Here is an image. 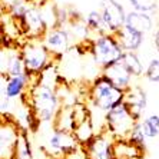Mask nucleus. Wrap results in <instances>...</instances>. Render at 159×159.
I'll return each mask as SVG.
<instances>
[{
	"instance_id": "13",
	"label": "nucleus",
	"mask_w": 159,
	"mask_h": 159,
	"mask_svg": "<svg viewBox=\"0 0 159 159\" xmlns=\"http://www.w3.org/2000/svg\"><path fill=\"white\" fill-rule=\"evenodd\" d=\"M115 34L125 52H138V49L141 48L142 43H143V33L132 29L128 25H125Z\"/></svg>"
},
{
	"instance_id": "22",
	"label": "nucleus",
	"mask_w": 159,
	"mask_h": 159,
	"mask_svg": "<svg viewBox=\"0 0 159 159\" xmlns=\"http://www.w3.org/2000/svg\"><path fill=\"white\" fill-rule=\"evenodd\" d=\"M129 3L135 10L145 13H149L156 9V0H129Z\"/></svg>"
},
{
	"instance_id": "6",
	"label": "nucleus",
	"mask_w": 159,
	"mask_h": 159,
	"mask_svg": "<svg viewBox=\"0 0 159 159\" xmlns=\"http://www.w3.org/2000/svg\"><path fill=\"white\" fill-rule=\"evenodd\" d=\"M138 122L139 120L135 118L126 102H122L105 115L106 129L115 138H128Z\"/></svg>"
},
{
	"instance_id": "14",
	"label": "nucleus",
	"mask_w": 159,
	"mask_h": 159,
	"mask_svg": "<svg viewBox=\"0 0 159 159\" xmlns=\"http://www.w3.org/2000/svg\"><path fill=\"white\" fill-rule=\"evenodd\" d=\"M115 155L116 158H126V159H143L145 158V148L136 145L129 138H115Z\"/></svg>"
},
{
	"instance_id": "1",
	"label": "nucleus",
	"mask_w": 159,
	"mask_h": 159,
	"mask_svg": "<svg viewBox=\"0 0 159 159\" xmlns=\"http://www.w3.org/2000/svg\"><path fill=\"white\" fill-rule=\"evenodd\" d=\"M126 90L113 83L105 72H100L86 85V102L103 112H109L125 102Z\"/></svg>"
},
{
	"instance_id": "5",
	"label": "nucleus",
	"mask_w": 159,
	"mask_h": 159,
	"mask_svg": "<svg viewBox=\"0 0 159 159\" xmlns=\"http://www.w3.org/2000/svg\"><path fill=\"white\" fill-rule=\"evenodd\" d=\"M42 146L49 153L50 159L65 158V156L72 155L80 149V143H79L73 130L56 128L53 125Z\"/></svg>"
},
{
	"instance_id": "11",
	"label": "nucleus",
	"mask_w": 159,
	"mask_h": 159,
	"mask_svg": "<svg viewBox=\"0 0 159 159\" xmlns=\"http://www.w3.org/2000/svg\"><path fill=\"white\" fill-rule=\"evenodd\" d=\"M30 83L32 80L27 73L19 76H9L7 73H2V96L9 98L10 100H17L29 90Z\"/></svg>"
},
{
	"instance_id": "23",
	"label": "nucleus",
	"mask_w": 159,
	"mask_h": 159,
	"mask_svg": "<svg viewBox=\"0 0 159 159\" xmlns=\"http://www.w3.org/2000/svg\"><path fill=\"white\" fill-rule=\"evenodd\" d=\"M145 76H146L148 80L159 83V60L158 59H152L149 62L148 67L145 70Z\"/></svg>"
},
{
	"instance_id": "19",
	"label": "nucleus",
	"mask_w": 159,
	"mask_h": 159,
	"mask_svg": "<svg viewBox=\"0 0 159 159\" xmlns=\"http://www.w3.org/2000/svg\"><path fill=\"white\" fill-rule=\"evenodd\" d=\"M120 62L132 73L133 78H139V76H142L145 73L143 66H142V63L139 60V57H138L136 52H123L122 57H120Z\"/></svg>"
},
{
	"instance_id": "7",
	"label": "nucleus",
	"mask_w": 159,
	"mask_h": 159,
	"mask_svg": "<svg viewBox=\"0 0 159 159\" xmlns=\"http://www.w3.org/2000/svg\"><path fill=\"white\" fill-rule=\"evenodd\" d=\"M22 133L19 120L10 113L2 115L0 126V159H13Z\"/></svg>"
},
{
	"instance_id": "9",
	"label": "nucleus",
	"mask_w": 159,
	"mask_h": 159,
	"mask_svg": "<svg viewBox=\"0 0 159 159\" xmlns=\"http://www.w3.org/2000/svg\"><path fill=\"white\" fill-rule=\"evenodd\" d=\"M46 48L55 55L56 60H63V56L70 50V33L63 27H52L42 37Z\"/></svg>"
},
{
	"instance_id": "26",
	"label": "nucleus",
	"mask_w": 159,
	"mask_h": 159,
	"mask_svg": "<svg viewBox=\"0 0 159 159\" xmlns=\"http://www.w3.org/2000/svg\"><path fill=\"white\" fill-rule=\"evenodd\" d=\"M116 159H126V158H116Z\"/></svg>"
},
{
	"instance_id": "25",
	"label": "nucleus",
	"mask_w": 159,
	"mask_h": 159,
	"mask_svg": "<svg viewBox=\"0 0 159 159\" xmlns=\"http://www.w3.org/2000/svg\"><path fill=\"white\" fill-rule=\"evenodd\" d=\"M153 43H155L156 52L159 53V27H158V30L155 32V37H153Z\"/></svg>"
},
{
	"instance_id": "10",
	"label": "nucleus",
	"mask_w": 159,
	"mask_h": 159,
	"mask_svg": "<svg viewBox=\"0 0 159 159\" xmlns=\"http://www.w3.org/2000/svg\"><path fill=\"white\" fill-rule=\"evenodd\" d=\"M102 19H103V26L106 33L115 34L118 30H120L126 23V16L122 4L118 3L116 0H103L102 2Z\"/></svg>"
},
{
	"instance_id": "3",
	"label": "nucleus",
	"mask_w": 159,
	"mask_h": 159,
	"mask_svg": "<svg viewBox=\"0 0 159 159\" xmlns=\"http://www.w3.org/2000/svg\"><path fill=\"white\" fill-rule=\"evenodd\" d=\"M123 50L116 34L99 33L95 39H89V55L95 66L103 72L120 60Z\"/></svg>"
},
{
	"instance_id": "18",
	"label": "nucleus",
	"mask_w": 159,
	"mask_h": 159,
	"mask_svg": "<svg viewBox=\"0 0 159 159\" xmlns=\"http://www.w3.org/2000/svg\"><path fill=\"white\" fill-rule=\"evenodd\" d=\"M73 132H75V135H76V138H78L80 146H85V145L88 143L90 139H93V136L98 133L90 116H89L88 119H85V120H82V122L75 128Z\"/></svg>"
},
{
	"instance_id": "20",
	"label": "nucleus",
	"mask_w": 159,
	"mask_h": 159,
	"mask_svg": "<svg viewBox=\"0 0 159 159\" xmlns=\"http://www.w3.org/2000/svg\"><path fill=\"white\" fill-rule=\"evenodd\" d=\"M141 128L146 138L153 139L159 135V116L158 115H149L146 118H142Z\"/></svg>"
},
{
	"instance_id": "8",
	"label": "nucleus",
	"mask_w": 159,
	"mask_h": 159,
	"mask_svg": "<svg viewBox=\"0 0 159 159\" xmlns=\"http://www.w3.org/2000/svg\"><path fill=\"white\" fill-rule=\"evenodd\" d=\"M115 136L107 129L98 132L93 139L88 142L85 146H80L86 159H116L115 155Z\"/></svg>"
},
{
	"instance_id": "17",
	"label": "nucleus",
	"mask_w": 159,
	"mask_h": 159,
	"mask_svg": "<svg viewBox=\"0 0 159 159\" xmlns=\"http://www.w3.org/2000/svg\"><path fill=\"white\" fill-rule=\"evenodd\" d=\"M29 130L26 128H22V133H20V139H19L17 148L13 155V159H36L34 156V151L32 149V143L29 139Z\"/></svg>"
},
{
	"instance_id": "2",
	"label": "nucleus",
	"mask_w": 159,
	"mask_h": 159,
	"mask_svg": "<svg viewBox=\"0 0 159 159\" xmlns=\"http://www.w3.org/2000/svg\"><path fill=\"white\" fill-rule=\"evenodd\" d=\"M29 105L32 106L36 116L42 120V123H53L59 113L62 102H60L56 89L44 85L37 78L32 79L29 90L26 92Z\"/></svg>"
},
{
	"instance_id": "15",
	"label": "nucleus",
	"mask_w": 159,
	"mask_h": 159,
	"mask_svg": "<svg viewBox=\"0 0 159 159\" xmlns=\"http://www.w3.org/2000/svg\"><path fill=\"white\" fill-rule=\"evenodd\" d=\"M103 72L113 80V83H115L116 86H119V88L126 90V92L132 88L133 76H132V73L126 69V66L120 60H119L118 63H115V65H112L111 67H107L106 70H103Z\"/></svg>"
},
{
	"instance_id": "4",
	"label": "nucleus",
	"mask_w": 159,
	"mask_h": 159,
	"mask_svg": "<svg viewBox=\"0 0 159 159\" xmlns=\"http://www.w3.org/2000/svg\"><path fill=\"white\" fill-rule=\"evenodd\" d=\"M20 53L25 62L26 73L30 76V79L40 76L49 63L56 60L55 55L46 48L42 39H29L25 42L20 48Z\"/></svg>"
},
{
	"instance_id": "24",
	"label": "nucleus",
	"mask_w": 159,
	"mask_h": 159,
	"mask_svg": "<svg viewBox=\"0 0 159 159\" xmlns=\"http://www.w3.org/2000/svg\"><path fill=\"white\" fill-rule=\"evenodd\" d=\"M57 159H86V156H85V153H83V151H82V148H80L78 152H75V153H72V155L65 156V158H57Z\"/></svg>"
},
{
	"instance_id": "12",
	"label": "nucleus",
	"mask_w": 159,
	"mask_h": 159,
	"mask_svg": "<svg viewBox=\"0 0 159 159\" xmlns=\"http://www.w3.org/2000/svg\"><path fill=\"white\" fill-rule=\"evenodd\" d=\"M125 102L133 112V115L138 120H142L145 111H146V105H148V96L142 88L139 86H132V88L126 92Z\"/></svg>"
},
{
	"instance_id": "21",
	"label": "nucleus",
	"mask_w": 159,
	"mask_h": 159,
	"mask_svg": "<svg viewBox=\"0 0 159 159\" xmlns=\"http://www.w3.org/2000/svg\"><path fill=\"white\" fill-rule=\"evenodd\" d=\"M86 25L90 29V32L95 33H106L105 32V26H103V19H102V13L99 10H92L86 16Z\"/></svg>"
},
{
	"instance_id": "16",
	"label": "nucleus",
	"mask_w": 159,
	"mask_h": 159,
	"mask_svg": "<svg viewBox=\"0 0 159 159\" xmlns=\"http://www.w3.org/2000/svg\"><path fill=\"white\" fill-rule=\"evenodd\" d=\"M128 26H130L132 29L141 32V33H146L152 29V19L149 15H146L145 11H138L133 10L130 13H128L126 16V23Z\"/></svg>"
}]
</instances>
